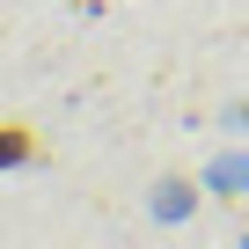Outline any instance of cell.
<instances>
[{
  "label": "cell",
  "mask_w": 249,
  "mask_h": 249,
  "mask_svg": "<svg viewBox=\"0 0 249 249\" xmlns=\"http://www.w3.org/2000/svg\"><path fill=\"white\" fill-rule=\"evenodd\" d=\"M37 154V132H30V124H0V169H8V161H30Z\"/></svg>",
  "instance_id": "6da1fadb"
}]
</instances>
